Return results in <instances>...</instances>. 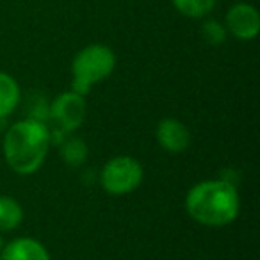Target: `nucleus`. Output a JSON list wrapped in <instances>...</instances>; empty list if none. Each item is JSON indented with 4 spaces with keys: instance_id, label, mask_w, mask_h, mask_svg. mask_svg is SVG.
Returning a JSON list of instances; mask_svg holds the SVG:
<instances>
[{
    "instance_id": "nucleus-1",
    "label": "nucleus",
    "mask_w": 260,
    "mask_h": 260,
    "mask_svg": "<svg viewBox=\"0 0 260 260\" xmlns=\"http://www.w3.org/2000/svg\"><path fill=\"white\" fill-rule=\"evenodd\" d=\"M52 145L48 126L38 119L16 121L4 136V157L18 175H32L43 166Z\"/></svg>"
},
{
    "instance_id": "nucleus-2",
    "label": "nucleus",
    "mask_w": 260,
    "mask_h": 260,
    "mask_svg": "<svg viewBox=\"0 0 260 260\" xmlns=\"http://www.w3.org/2000/svg\"><path fill=\"white\" fill-rule=\"evenodd\" d=\"M239 194L232 182L223 178L203 180L192 185L185 196V210L196 223L205 226H224L239 214Z\"/></svg>"
},
{
    "instance_id": "nucleus-3",
    "label": "nucleus",
    "mask_w": 260,
    "mask_h": 260,
    "mask_svg": "<svg viewBox=\"0 0 260 260\" xmlns=\"http://www.w3.org/2000/svg\"><path fill=\"white\" fill-rule=\"evenodd\" d=\"M116 68V55L107 45L84 47L72 62V91L86 96L94 84L105 80Z\"/></svg>"
},
{
    "instance_id": "nucleus-4",
    "label": "nucleus",
    "mask_w": 260,
    "mask_h": 260,
    "mask_svg": "<svg viewBox=\"0 0 260 260\" xmlns=\"http://www.w3.org/2000/svg\"><path fill=\"white\" fill-rule=\"evenodd\" d=\"M143 166L138 159L128 155L112 157L105 162L100 173V184L104 191L112 196H123L136 191L143 182Z\"/></svg>"
},
{
    "instance_id": "nucleus-5",
    "label": "nucleus",
    "mask_w": 260,
    "mask_h": 260,
    "mask_svg": "<svg viewBox=\"0 0 260 260\" xmlns=\"http://www.w3.org/2000/svg\"><path fill=\"white\" fill-rule=\"evenodd\" d=\"M86 96L75 91H66L59 94L48 105V118L55 123V128L61 132H72L79 128L86 118Z\"/></svg>"
},
{
    "instance_id": "nucleus-6",
    "label": "nucleus",
    "mask_w": 260,
    "mask_h": 260,
    "mask_svg": "<svg viewBox=\"0 0 260 260\" xmlns=\"http://www.w3.org/2000/svg\"><path fill=\"white\" fill-rule=\"evenodd\" d=\"M226 32L241 41H251L260 30V13L248 2H237L226 11L224 16Z\"/></svg>"
},
{
    "instance_id": "nucleus-7",
    "label": "nucleus",
    "mask_w": 260,
    "mask_h": 260,
    "mask_svg": "<svg viewBox=\"0 0 260 260\" xmlns=\"http://www.w3.org/2000/svg\"><path fill=\"white\" fill-rule=\"evenodd\" d=\"M155 138L160 148H164L170 153H182L191 145L189 128L175 118H166L157 125Z\"/></svg>"
},
{
    "instance_id": "nucleus-8",
    "label": "nucleus",
    "mask_w": 260,
    "mask_h": 260,
    "mask_svg": "<svg viewBox=\"0 0 260 260\" xmlns=\"http://www.w3.org/2000/svg\"><path fill=\"white\" fill-rule=\"evenodd\" d=\"M0 260H50L47 248L30 237H18L4 244Z\"/></svg>"
},
{
    "instance_id": "nucleus-9",
    "label": "nucleus",
    "mask_w": 260,
    "mask_h": 260,
    "mask_svg": "<svg viewBox=\"0 0 260 260\" xmlns=\"http://www.w3.org/2000/svg\"><path fill=\"white\" fill-rule=\"evenodd\" d=\"M20 104V86L9 73L0 72V119L8 118Z\"/></svg>"
},
{
    "instance_id": "nucleus-10",
    "label": "nucleus",
    "mask_w": 260,
    "mask_h": 260,
    "mask_svg": "<svg viewBox=\"0 0 260 260\" xmlns=\"http://www.w3.org/2000/svg\"><path fill=\"white\" fill-rule=\"evenodd\" d=\"M23 209L11 196H0V232H11L20 226Z\"/></svg>"
},
{
    "instance_id": "nucleus-11",
    "label": "nucleus",
    "mask_w": 260,
    "mask_h": 260,
    "mask_svg": "<svg viewBox=\"0 0 260 260\" xmlns=\"http://www.w3.org/2000/svg\"><path fill=\"white\" fill-rule=\"evenodd\" d=\"M171 4L185 18L200 20L214 11L217 0H171Z\"/></svg>"
},
{
    "instance_id": "nucleus-12",
    "label": "nucleus",
    "mask_w": 260,
    "mask_h": 260,
    "mask_svg": "<svg viewBox=\"0 0 260 260\" xmlns=\"http://www.w3.org/2000/svg\"><path fill=\"white\" fill-rule=\"evenodd\" d=\"M59 153H61L62 160H64L68 166L77 168L86 162L89 150H87V145L80 138H68L62 141L61 148H59Z\"/></svg>"
},
{
    "instance_id": "nucleus-13",
    "label": "nucleus",
    "mask_w": 260,
    "mask_h": 260,
    "mask_svg": "<svg viewBox=\"0 0 260 260\" xmlns=\"http://www.w3.org/2000/svg\"><path fill=\"white\" fill-rule=\"evenodd\" d=\"M200 32H202L203 40H205L209 45H212V47H219V45H223L228 38L224 23L217 22V20H205L203 25H202V29H200Z\"/></svg>"
},
{
    "instance_id": "nucleus-14",
    "label": "nucleus",
    "mask_w": 260,
    "mask_h": 260,
    "mask_svg": "<svg viewBox=\"0 0 260 260\" xmlns=\"http://www.w3.org/2000/svg\"><path fill=\"white\" fill-rule=\"evenodd\" d=\"M2 248H4V239L0 237V251H2Z\"/></svg>"
},
{
    "instance_id": "nucleus-15",
    "label": "nucleus",
    "mask_w": 260,
    "mask_h": 260,
    "mask_svg": "<svg viewBox=\"0 0 260 260\" xmlns=\"http://www.w3.org/2000/svg\"><path fill=\"white\" fill-rule=\"evenodd\" d=\"M0 121H2V119H0ZM0 128H2V123H0Z\"/></svg>"
}]
</instances>
